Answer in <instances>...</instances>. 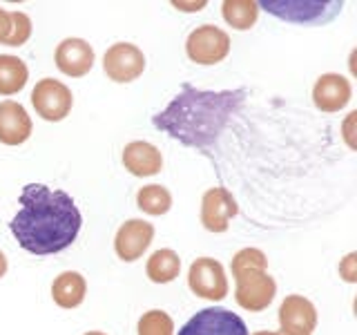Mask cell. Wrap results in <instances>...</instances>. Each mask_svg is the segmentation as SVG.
<instances>
[{
	"mask_svg": "<svg viewBox=\"0 0 357 335\" xmlns=\"http://www.w3.org/2000/svg\"><path fill=\"white\" fill-rule=\"evenodd\" d=\"M83 226L81 210L63 190L29 184L20 193V208L11 219V234L31 255H54L76 241Z\"/></svg>",
	"mask_w": 357,
	"mask_h": 335,
	"instance_id": "cell-1",
	"label": "cell"
},
{
	"mask_svg": "<svg viewBox=\"0 0 357 335\" xmlns=\"http://www.w3.org/2000/svg\"><path fill=\"white\" fill-rule=\"evenodd\" d=\"M245 89H223V92H204L192 85H183L181 94L159 112L152 123L154 128L170 134L192 148H208L219 139L228 119L241 107Z\"/></svg>",
	"mask_w": 357,
	"mask_h": 335,
	"instance_id": "cell-2",
	"label": "cell"
},
{
	"mask_svg": "<svg viewBox=\"0 0 357 335\" xmlns=\"http://www.w3.org/2000/svg\"><path fill=\"white\" fill-rule=\"evenodd\" d=\"M266 9L268 14H273L282 20L295 22V25H321L328 22L342 11V3H301V0H264L259 3V11Z\"/></svg>",
	"mask_w": 357,
	"mask_h": 335,
	"instance_id": "cell-3",
	"label": "cell"
},
{
	"mask_svg": "<svg viewBox=\"0 0 357 335\" xmlns=\"http://www.w3.org/2000/svg\"><path fill=\"white\" fill-rule=\"evenodd\" d=\"M31 105L36 114L50 123H59L72 112L74 96L72 89L56 78H40L31 89Z\"/></svg>",
	"mask_w": 357,
	"mask_h": 335,
	"instance_id": "cell-4",
	"label": "cell"
},
{
	"mask_svg": "<svg viewBox=\"0 0 357 335\" xmlns=\"http://www.w3.org/2000/svg\"><path fill=\"white\" fill-rule=\"evenodd\" d=\"M185 52L197 65H217L230 54V36L217 25H201L190 31Z\"/></svg>",
	"mask_w": 357,
	"mask_h": 335,
	"instance_id": "cell-5",
	"label": "cell"
},
{
	"mask_svg": "<svg viewBox=\"0 0 357 335\" xmlns=\"http://www.w3.org/2000/svg\"><path fill=\"white\" fill-rule=\"evenodd\" d=\"M188 286L195 295L210 299V302H221L228 295V277L223 266L212 260V257H199L190 264L188 271Z\"/></svg>",
	"mask_w": 357,
	"mask_h": 335,
	"instance_id": "cell-6",
	"label": "cell"
},
{
	"mask_svg": "<svg viewBox=\"0 0 357 335\" xmlns=\"http://www.w3.org/2000/svg\"><path fill=\"white\" fill-rule=\"evenodd\" d=\"M237 288H234V299L237 304L250 313H259L273 304L277 284L268 275V271H255V273H239L232 275Z\"/></svg>",
	"mask_w": 357,
	"mask_h": 335,
	"instance_id": "cell-7",
	"label": "cell"
},
{
	"mask_svg": "<svg viewBox=\"0 0 357 335\" xmlns=\"http://www.w3.org/2000/svg\"><path fill=\"white\" fill-rule=\"evenodd\" d=\"M178 335H248V327L228 308L210 306L188 320Z\"/></svg>",
	"mask_w": 357,
	"mask_h": 335,
	"instance_id": "cell-8",
	"label": "cell"
},
{
	"mask_svg": "<svg viewBox=\"0 0 357 335\" xmlns=\"http://www.w3.org/2000/svg\"><path fill=\"white\" fill-rule=\"evenodd\" d=\"M145 70V56L132 43H114L103 56V72L114 83H132Z\"/></svg>",
	"mask_w": 357,
	"mask_h": 335,
	"instance_id": "cell-9",
	"label": "cell"
},
{
	"mask_svg": "<svg viewBox=\"0 0 357 335\" xmlns=\"http://www.w3.org/2000/svg\"><path fill=\"white\" fill-rule=\"evenodd\" d=\"M279 335H310L317 327V308L304 295H288L279 306Z\"/></svg>",
	"mask_w": 357,
	"mask_h": 335,
	"instance_id": "cell-10",
	"label": "cell"
},
{
	"mask_svg": "<svg viewBox=\"0 0 357 335\" xmlns=\"http://www.w3.org/2000/svg\"><path fill=\"white\" fill-rule=\"evenodd\" d=\"M237 212V201L226 188H210L201 199V223L210 232H226Z\"/></svg>",
	"mask_w": 357,
	"mask_h": 335,
	"instance_id": "cell-11",
	"label": "cell"
},
{
	"mask_svg": "<svg viewBox=\"0 0 357 335\" xmlns=\"http://www.w3.org/2000/svg\"><path fill=\"white\" fill-rule=\"evenodd\" d=\"M154 239V226L145 219H128L116 230L114 251L123 262H137L150 248Z\"/></svg>",
	"mask_w": 357,
	"mask_h": 335,
	"instance_id": "cell-12",
	"label": "cell"
},
{
	"mask_svg": "<svg viewBox=\"0 0 357 335\" xmlns=\"http://www.w3.org/2000/svg\"><path fill=\"white\" fill-rule=\"evenodd\" d=\"M54 61H56V67H59L65 76L81 78L92 72L96 54L92 45L83 38H65L59 43V47H56Z\"/></svg>",
	"mask_w": 357,
	"mask_h": 335,
	"instance_id": "cell-13",
	"label": "cell"
},
{
	"mask_svg": "<svg viewBox=\"0 0 357 335\" xmlns=\"http://www.w3.org/2000/svg\"><path fill=\"white\" fill-rule=\"evenodd\" d=\"M353 96V87L351 81L342 74H321L315 87H312V103L321 112H340L349 105V100Z\"/></svg>",
	"mask_w": 357,
	"mask_h": 335,
	"instance_id": "cell-14",
	"label": "cell"
},
{
	"mask_svg": "<svg viewBox=\"0 0 357 335\" xmlns=\"http://www.w3.org/2000/svg\"><path fill=\"white\" fill-rule=\"evenodd\" d=\"M31 119L20 103L16 100L0 103V143L22 145L31 137Z\"/></svg>",
	"mask_w": 357,
	"mask_h": 335,
	"instance_id": "cell-15",
	"label": "cell"
},
{
	"mask_svg": "<svg viewBox=\"0 0 357 335\" xmlns=\"http://www.w3.org/2000/svg\"><path fill=\"white\" fill-rule=\"evenodd\" d=\"M123 165L134 177H154L163 168V154L148 141H132L123 148Z\"/></svg>",
	"mask_w": 357,
	"mask_h": 335,
	"instance_id": "cell-16",
	"label": "cell"
},
{
	"mask_svg": "<svg viewBox=\"0 0 357 335\" xmlns=\"http://www.w3.org/2000/svg\"><path fill=\"white\" fill-rule=\"evenodd\" d=\"M87 293V282L81 273L65 271L54 279L52 284V299L61 308H76L83 304Z\"/></svg>",
	"mask_w": 357,
	"mask_h": 335,
	"instance_id": "cell-17",
	"label": "cell"
},
{
	"mask_svg": "<svg viewBox=\"0 0 357 335\" xmlns=\"http://www.w3.org/2000/svg\"><path fill=\"white\" fill-rule=\"evenodd\" d=\"M29 70L25 61H20L18 56L0 54V94L11 96L18 94L22 87L27 85Z\"/></svg>",
	"mask_w": 357,
	"mask_h": 335,
	"instance_id": "cell-18",
	"label": "cell"
},
{
	"mask_svg": "<svg viewBox=\"0 0 357 335\" xmlns=\"http://www.w3.org/2000/svg\"><path fill=\"white\" fill-rule=\"evenodd\" d=\"M148 271L150 282L154 284H170L178 277V271H181V260L172 248H161V251H154L148 260Z\"/></svg>",
	"mask_w": 357,
	"mask_h": 335,
	"instance_id": "cell-19",
	"label": "cell"
},
{
	"mask_svg": "<svg viewBox=\"0 0 357 335\" xmlns=\"http://www.w3.org/2000/svg\"><path fill=\"white\" fill-rule=\"evenodd\" d=\"M221 14L232 29L245 31L259 18V3H255V0H226L221 5Z\"/></svg>",
	"mask_w": 357,
	"mask_h": 335,
	"instance_id": "cell-20",
	"label": "cell"
},
{
	"mask_svg": "<svg viewBox=\"0 0 357 335\" xmlns=\"http://www.w3.org/2000/svg\"><path fill=\"white\" fill-rule=\"evenodd\" d=\"M137 206L141 212H145V215L161 217L172 208V195H170V190L159 184L143 186L137 193Z\"/></svg>",
	"mask_w": 357,
	"mask_h": 335,
	"instance_id": "cell-21",
	"label": "cell"
},
{
	"mask_svg": "<svg viewBox=\"0 0 357 335\" xmlns=\"http://www.w3.org/2000/svg\"><path fill=\"white\" fill-rule=\"evenodd\" d=\"M139 335H174V322L165 311H148L139 320Z\"/></svg>",
	"mask_w": 357,
	"mask_h": 335,
	"instance_id": "cell-22",
	"label": "cell"
},
{
	"mask_svg": "<svg viewBox=\"0 0 357 335\" xmlns=\"http://www.w3.org/2000/svg\"><path fill=\"white\" fill-rule=\"evenodd\" d=\"M232 275L239 273H255V271H268V260L259 248H241L230 262Z\"/></svg>",
	"mask_w": 357,
	"mask_h": 335,
	"instance_id": "cell-23",
	"label": "cell"
},
{
	"mask_svg": "<svg viewBox=\"0 0 357 335\" xmlns=\"http://www.w3.org/2000/svg\"><path fill=\"white\" fill-rule=\"evenodd\" d=\"M9 16H11V34L5 45H9V47H20V45H25L31 36V18L25 11H9Z\"/></svg>",
	"mask_w": 357,
	"mask_h": 335,
	"instance_id": "cell-24",
	"label": "cell"
},
{
	"mask_svg": "<svg viewBox=\"0 0 357 335\" xmlns=\"http://www.w3.org/2000/svg\"><path fill=\"white\" fill-rule=\"evenodd\" d=\"M355 260H357V255L351 253V255H346V257H344V262L340 264V273H342V277L346 279V282H355V279H357Z\"/></svg>",
	"mask_w": 357,
	"mask_h": 335,
	"instance_id": "cell-25",
	"label": "cell"
},
{
	"mask_svg": "<svg viewBox=\"0 0 357 335\" xmlns=\"http://www.w3.org/2000/svg\"><path fill=\"white\" fill-rule=\"evenodd\" d=\"M9 34H11V16H9V11H5L3 7H0V43L5 45Z\"/></svg>",
	"mask_w": 357,
	"mask_h": 335,
	"instance_id": "cell-26",
	"label": "cell"
},
{
	"mask_svg": "<svg viewBox=\"0 0 357 335\" xmlns=\"http://www.w3.org/2000/svg\"><path fill=\"white\" fill-rule=\"evenodd\" d=\"M176 9H181V11H199V9H204L206 7V3H192V5H183V3H172Z\"/></svg>",
	"mask_w": 357,
	"mask_h": 335,
	"instance_id": "cell-27",
	"label": "cell"
},
{
	"mask_svg": "<svg viewBox=\"0 0 357 335\" xmlns=\"http://www.w3.org/2000/svg\"><path fill=\"white\" fill-rule=\"evenodd\" d=\"M5 273H7V257L0 251V277H5Z\"/></svg>",
	"mask_w": 357,
	"mask_h": 335,
	"instance_id": "cell-28",
	"label": "cell"
},
{
	"mask_svg": "<svg viewBox=\"0 0 357 335\" xmlns=\"http://www.w3.org/2000/svg\"><path fill=\"white\" fill-rule=\"evenodd\" d=\"M252 335H279V333H273V331H257Z\"/></svg>",
	"mask_w": 357,
	"mask_h": 335,
	"instance_id": "cell-29",
	"label": "cell"
},
{
	"mask_svg": "<svg viewBox=\"0 0 357 335\" xmlns=\"http://www.w3.org/2000/svg\"><path fill=\"white\" fill-rule=\"evenodd\" d=\"M85 335H107V333H103V331H89V333H85Z\"/></svg>",
	"mask_w": 357,
	"mask_h": 335,
	"instance_id": "cell-30",
	"label": "cell"
}]
</instances>
